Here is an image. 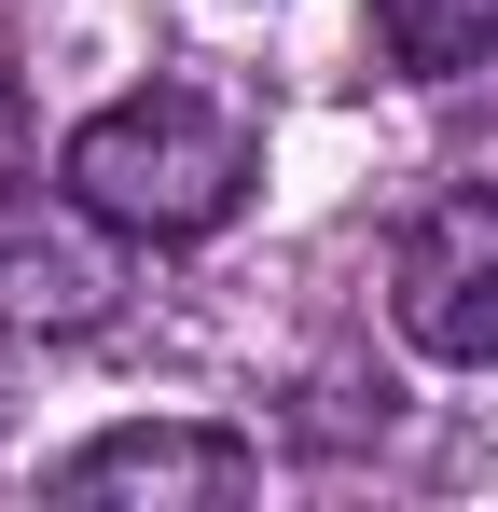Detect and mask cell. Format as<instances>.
Masks as SVG:
<instances>
[{"label":"cell","mask_w":498,"mask_h":512,"mask_svg":"<svg viewBox=\"0 0 498 512\" xmlns=\"http://www.w3.org/2000/svg\"><path fill=\"white\" fill-rule=\"evenodd\" d=\"M56 180H70L83 222H111V236H139V250H194V236H222L249 208L263 139H249L222 97H194V84H139V97H111V111L70 125Z\"/></svg>","instance_id":"6da1fadb"},{"label":"cell","mask_w":498,"mask_h":512,"mask_svg":"<svg viewBox=\"0 0 498 512\" xmlns=\"http://www.w3.org/2000/svg\"><path fill=\"white\" fill-rule=\"evenodd\" d=\"M388 333L443 374H498V180H443L388 236Z\"/></svg>","instance_id":"7a4b0ae2"},{"label":"cell","mask_w":498,"mask_h":512,"mask_svg":"<svg viewBox=\"0 0 498 512\" xmlns=\"http://www.w3.org/2000/svg\"><path fill=\"white\" fill-rule=\"evenodd\" d=\"M263 443L249 429H97L56 457V499H249Z\"/></svg>","instance_id":"3957f363"},{"label":"cell","mask_w":498,"mask_h":512,"mask_svg":"<svg viewBox=\"0 0 498 512\" xmlns=\"http://www.w3.org/2000/svg\"><path fill=\"white\" fill-rule=\"evenodd\" d=\"M0 319H14V333H97V319H111V250L42 208V222L0 250Z\"/></svg>","instance_id":"277c9868"},{"label":"cell","mask_w":498,"mask_h":512,"mask_svg":"<svg viewBox=\"0 0 498 512\" xmlns=\"http://www.w3.org/2000/svg\"><path fill=\"white\" fill-rule=\"evenodd\" d=\"M374 42L402 84H471L498 70V0H374Z\"/></svg>","instance_id":"5b68a950"},{"label":"cell","mask_w":498,"mask_h":512,"mask_svg":"<svg viewBox=\"0 0 498 512\" xmlns=\"http://www.w3.org/2000/svg\"><path fill=\"white\" fill-rule=\"evenodd\" d=\"M28 222H42V167H28V125L0 111V250H14Z\"/></svg>","instance_id":"8992f818"}]
</instances>
